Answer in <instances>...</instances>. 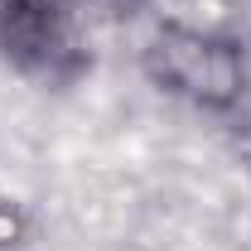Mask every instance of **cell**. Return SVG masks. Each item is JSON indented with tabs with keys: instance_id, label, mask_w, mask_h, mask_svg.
I'll use <instances>...</instances> for the list:
<instances>
[{
	"instance_id": "obj_2",
	"label": "cell",
	"mask_w": 251,
	"mask_h": 251,
	"mask_svg": "<svg viewBox=\"0 0 251 251\" xmlns=\"http://www.w3.org/2000/svg\"><path fill=\"white\" fill-rule=\"evenodd\" d=\"M0 44L39 77H63L77 68V39L63 0H0Z\"/></svg>"
},
{
	"instance_id": "obj_1",
	"label": "cell",
	"mask_w": 251,
	"mask_h": 251,
	"mask_svg": "<svg viewBox=\"0 0 251 251\" xmlns=\"http://www.w3.org/2000/svg\"><path fill=\"white\" fill-rule=\"evenodd\" d=\"M150 73L198 106H227L242 97V53L198 29H164L150 49Z\"/></svg>"
},
{
	"instance_id": "obj_3",
	"label": "cell",
	"mask_w": 251,
	"mask_h": 251,
	"mask_svg": "<svg viewBox=\"0 0 251 251\" xmlns=\"http://www.w3.org/2000/svg\"><path fill=\"white\" fill-rule=\"evenodd\" d=\"M15 227H20L15 213H10V208H0V242H10V237H15Z\"/></svg>"
}]
</instances>
